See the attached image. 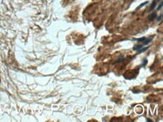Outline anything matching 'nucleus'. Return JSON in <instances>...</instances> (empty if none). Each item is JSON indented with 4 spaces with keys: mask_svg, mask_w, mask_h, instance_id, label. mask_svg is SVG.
Masks as SVG:
<instances>
[{
    "mask_svg": "<svg viewBox=\"0 0 163 122\" xmlns=\"http://www.w3.org/2000/svg\"><path fill=\"white\" fill-rule=\"evenodd\" d=\"M153 36H151V37H146V39H145V41H144V43H143V45H147V44H149L150 42L152 41V40H153Z\"/></svg>",
    "mask_w": 163,
    "mask_h": 122,
    "instance_id": "obj_1",
    "label": "nucleus"
},
{
    "mask_svg": "<svg viewBox=\"0 0 163 122\" xmlns=\"http://www.w3.org/2000/svg\"><path fill=\"white\" fill-rule=\"evenodd\" d=\"M156 13L155 12V13H153V14H152L151 15H150L149 16V20H153L155 18H156Z\"/></svg>",
    "mask_w": 163,
    "mask_h": 122,
    "instance_id": "obj_2",
    "label": "nucleus"
},
{
    "mask_svg": "<svg viewBox=\"0 0 163 122\" xmlns=\"http://www.w3.org/2000/svg\"><path fill=\"white\" fill-rule=\"evenodd\" d=\"M142 47H143V45L135 46L134 47H133V50H135V51H138V50H141Z\"/></svg>",
    "mask_w": 163,
    "mask_h": 122,
    "instance_id": "obj_3",
    "label": "nucleus"
},
{
    "mask_svg": "<svg viewBox=\"0 0 163 122\" xmlns=\"http://www.w3.org/2000/svg\"><path fill=\"white\" fill-rule=\"evenodd\" d=\"M149 47H144V48H141V50H138V53H142V52H145L146 50H147L149 49Z\"/></svg>",
    "mask_w": 163,
    "mask_h": 122,
    "instance_id": "obj_4",
    "label": "nucleus"
},
{
    "mask_svg": "<svg viewBox=\"0 0 163 122\" xmlns=\"http://www.w3.org/2000/svg\"><path fill=\"white\" fill-rule=\"evenodd\" d=\"M149 3V2L148 1H147V2H144V3H142V4H141L140 5H139V6L138 7V8H137V10H138V9H141V8H143V7L144 6H145V5H147Z\"/></svg>",
    "mask_w": 163,
    "mask_h": 122,
    "instance_id": "obj_5",
    "label": "nucleus"
},
{
    "mask_svg": "<svg viewBox=\"0 0 163 122\" xmlns=\"http://www.w3.org/2000/svg\"><path fill=\"white\" fill-rule=\"evenodd\" d=\"M145 39H146V37H141V38H138V39H134L135 41H137L138 42H142V43H144V41H145Z\"/></svg>",
    "mask_w": 163,
    "mask_h": 122,
    "instance_id": "obj_6",
    "label": "nucleus"
},
{
    "mask_svg": "<svg viewBox=\"0 0 163 122\" xmlns=\"http://www.w3.org/2000/svg\"><path fill=\"white\" fill-rule=\"evenodd\" d=\"M156 1H154V2H153L152 5H151V8L150 9V11H151V10H153V9H154L155 8H156Z\"/></svg>",
    "mask_w": 163,
    "mask_h": 122,
    "instance_id": "obj_7",
    "label": "nucleus"
},
{
    "mask_svg": "<svg viewBox=\"0 0 163 122\" xmlns=\"http://www.w3.org/2000/svg\"><path fill=\"white\" fill-rule=\"evenodd\" d=\"M162 0L161 1V2H160V5H159V7L157 8V10H159L160 9H162Z\"/></svg>",
    "mask_w": 163,
    "mask_h": 122,
    "instance_id": "obj_8",
    "label": "nucleus"
},
{
    "mask_svg": "<svg viewBox=\"0 0 163 122\" xmlns=\"http://www.w3.org/2000/svg\"><path fill=\"white\" fill-rule=\"evenodd\" d=\"M162 19V14L160 15V17H159V18L157 19V21H158V22H161Z\"/></svg>",
    "mask_w": 163,
    "mask_h": 122,
    "instance_id": "obj_9",
    "label": "nucleus"
},
{
    "mask_svg": "<svg viewBox=\"0 0 163 122\" xmlns=\"http://www.w3.org/2000/svg\"><path fill=\"white\" fill-rule=\"evenodd\" d=\"M147 59H144V63H143V64H142V67L145 66V65H146V64H147Z\"/></svg>",
    "mask_w": 163,
    "mask_h": 122,
    "instance_id": "obj_10",
    "label": "nucleus"
}]
</instances>
